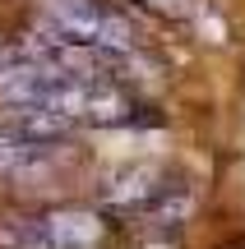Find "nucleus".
Segmentation results:
<instances>
[{
  "instance_id": "f257e3e1",
  "label": "nucleus",
  "mask_w": 245,
  "mask_h": 249,
  "mask_svg": "<svg viewBox=\"0 0 245 249\" xmlns=\"http://www.w3.org/2000/svg\"><path fill=\"white\" fill-rule=\"evenodd\" d=\"M37 33L56 37L65 46H79L93 60H102V70L116 83L139 92V83L157 74V60L148 51L144 28L134 23L130 9H120L116 0H37L33 23Z\"/></svg>"
},
{
  "instance_id": "f03ea898",
  "label": "nucleus",
  "mask_w": 245,
  "mask_h": 249,
  "mask_svg": "<svg viewBox=\"0 0 245 249\" xmlns=\"http://www.w3.org/2000/svg\"><path fill=\"white\" fill-rule=\"evenodd\" d=\"M185 185L181 171H171L167 161H134V166L116 171V176L102 180L97 189V208L111 217V222H148L162 203H171Z\"/></svg>"
},
{
  "instance_id": "7ed1b4c3",
  "label": "nucleus",
  "mask_w": 245,
  "mask_h": 249,
  "mask_svg": "<svg viewBox=\"0 0 245 249\" xmlns=\"http://www.w3.org/2000/svg\"><path fill=\"white\" fill-rule=\"evenodd\" d=\"M46 249H107L111 245V217L97 203H60L42 213Z\"/></svg>"
},
{
  "instance_id": "20e7f679",
  "label": "nucleus",
  "mask_w": 245,
  "mask_h": 249,
  "mask_svg": "<svg viewBox=\"0 0 245 249\" xmlns=\"http://www.w3.org/2000/svg\"><path fill=\"white\" fill-rule=\"evenodd\" d=\"M134 9H144L148 18H157L162 28H176L181 37H227V18L213 0H130Z\"/></svg>"
},
{
  "instance_id": "39448f33",
  "label": "nucleus",
  "mask_w": 245,
  "mask_h": 249,
  "mask_svg": "<svg viewBox=\"0 0 245 249\" xmlns=\"http://www.w3.org/2000/svg\"><path fill=\"white\" fill-rule=\"evenodd\" d=\"M70 152V143H37L0 124V180H42L56 161Z\"/></svg>"
},
{
  "instance_id": "423d86ee",
  "label": "nucleus",
  "mask_w": 245,
  "mask_h": 249,
  "mask_svg": "<svg viewBox=\"0 0 245 249\" xmlns=\"http://www.w3.org/2000/svg\"><path fill=\"white\" fill-rule=\"evenodd\" d=\"M0 249H46L42 213H23V208H0Z\"/></svg>"
}]
</instances>
